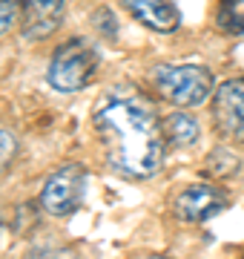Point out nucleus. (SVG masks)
Here are the masks:
<instances>
[{"mask_svg": "<svg viewBox=\"0 0 244 259\" xmlns=\"http://www.w3.org/2000/svg\"><path fill=\"white\" fill-rule=\"evenodd\" d=\"M18 150H20L18 136H15L12 130L0 127V170H6V167L18 158Z\"/></svg>", "mask_w": 244, "mask_h": 259, "instance_id": "9b49d317", "label": "nucleus"}, {"mask_svg": "<svg viewBox=\"0 0 244 259\" xmlns=\"http://www.w3.org/2000/svg\"><path fill=\"white\" fill-rule=\"evenodd\" d=\"M98 64H101V55H98V49H95L89 37L84 35L66 37L49 58L46 81L55 93H64V95L81 93L95 78Z\"/></svg>", "mask_w": 244, "mask_h": 259, "instance_id": "f03ea898", "label": "nucleus"}, {"mask_svg": "<svg viewBox=\"0 0 244 259\" xmlns=\"http://www.w3.org/2000/svg\"><path fill=\"white\" fill-rule=\"evenodd\" d=\"M150 78L155 93L172 107H198L216 93L213 72L201 64H155Z\"/></svg>", "mask_w": 244, "mask_h": 259, "instance_id": "7ed1b4c3", "label": "nucleus"}, {"mask_svg": "<svg viewBox=\"0 0 244 259\" xmlns=\"http://www.w3.org/2000/svg\"><path fill=\"white\" fill-rule=\"evenodd\" d=\"M161 130H164V141H167L169 147H178V150H187L193 147L201 136V130H198V121L190 115V112H169L161 118Z\"/></svg>", "mask_w": 244, "mask_h": 259, "instance_id": "1a4fd4ad", "label": "nucleus"}, {"mask_svg": "<svg viewBox=\"0 0 244 259\" xmlns=\"http://www.w3.org/2000/svg\"><path fill=\"white\" fill-rule=\"evenodd\" d=\"M144 259H164V256H144Z\"/></svg>", "mask_w": 244, "mask_h": 259, "instance_id": "4468645a", "label": "nucleus"}, {"mask_svg": "<svg viewBox=\"0 0 244 259\" xmlns=\"http://www.w3.org/2000/svg\"><path fill=\"white\" fill-rule=\"evenodd\" d=\"M235 170H238V158L227 147H216L207 158V173H213V176H233Z\"/></svg>", "mask_w": 244, "mask_h": 259, "instance_id": "9d476101", "label": "nucleus"}, {"mask_svg": "<svg viewBox=\"0 0 244 259\" xmlns=\"http://www.w3.org/2000/svg\"><path fill=\"white\" fill-rule=\"evenodd\" d=\"M224 207H227V193L216 185H207V182L187 185L172 196V213L181 222H190V225L207 222L216 213H221Z\"/></svg>", "mask_w": 244, "mask_h": 259, "instance_id": "423d86ee", "label": "nucleus"}, {"mask_svg": "<svg viewBox=\"0 0 244 259\" xmlns=\"http://www.w3.org/2000/svg\"><path fill=\"white\" fill-rule=\"evenodd\" d=\"M92 124L103 141L106 164L124 179H152L164 164V130L152 101L132 87L115 83L98 98Z\"/></svg>", "mask_w": 244, "mask_h": 259, "instance_id": "f257e3e1", "label": "nucleus"}, {"mask_svg": "<svg viewBox=\"0 0 244 259\" xmlns=\"http://www.w3.org/2000/svg\"><path fill=\"white\" fill-rule=\"evenodd\" d=\"M20 18V0H0V37L6 35Z\"/></svg>", "mask_w": 244, "mask_h": 259, "instance_id": "f8f14e48", "label": "nucleus"}, {"mask_svg": "<svg viewBox=\"0 0 244 259\" xmlns=\"http://www.w3.org/2000/svg\"><path fill=\"white\" fill-rule=\"evenodd\" d=\"M213 124L227 141L244 144V75L227 78L213 93Z\"/></svg>", "mask_w": 244, "mask_h": 259, "instance_id": "39448f33", "label": "nucleus"}, {"mask_svg": "<svg viewBox=\"0 0 244 259\" xmlns=\"http://www.w3.org/2000/svg\"><path fill=\"white\" fill-rule=\"evenodd\" d=\"M86 173L81 164H64L55 173H49L40 190V207L52 216H72L84 204Z\"/></svg>", "mask_w": 244, "mask_h": 259, "instance_id": "20e7f679", "label": "nucleus"}, {"mask_svg": "<svg viewBox=\"0 0 244 259\" xmlns=\"http://www.w3.org/2000/svg\"><path fill=\"white\" fill-rule=\"evenodd\" d=\"M66 0H20V32L26 40H43L60 29Z\"/></svg>", "mask_w": 244, "mask_h": 259, "instance_id": "0eeeda50", "label": "nucleus"}, {"mask_svg": "<svg viewBox=\"0 0 244 259\" xmlns=\"http://www.w3.org/2000/svg\"><path fill=\"white\" fill-rule=\"evenodd\" d=\"M121 6L152 32H175L181 26V9L172 0H121Z\"/></svg>", "mask_w": 244, "mask_h": 259, "instance_id": "6e6552de", "label": "nucleus"}, {"mask_svg": "<svg viewBox=\"0 0 244 259\" xmlns=\"http://www.w3.org/2000/svg\"><path fill=\"white\" fill-rule=\"evenodd\" d=\"M38 259H78V256H75V250H69V248H55V250L38 253Z\"/></svg>", "mask_w": 244, "mask_h": 259, "instance_id": "ddd939ff", "label": "nucleus"}]
</instances>
